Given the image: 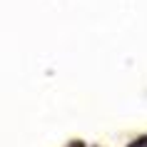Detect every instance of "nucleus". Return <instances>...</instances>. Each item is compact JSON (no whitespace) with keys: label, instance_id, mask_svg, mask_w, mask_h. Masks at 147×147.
I'll return each instance as SVG.
<instances>
[{"label":"nucleus","instance_id":"nucleus-1","mask_svg":"<svg viewBox=\"0 0 147 147\" xmlns=\"http://www.w3.org/2000/svg\"><path fill=\"white\" fill-rule=\"evenodd\" d=\"M130 147H147V135H142V137H137L135 142H132Z\"/></svg>","mask_w":147,"mask_h":147},{"label":"nucleus","instance_id":"nucleus-2","mask_svg":"<svg viewBox=\"0 0 147 147\" xmlns=\"http://www.w3.org/2000/svg\"><path fill=\"white\" fill-rule=\"evenodd\" d=\"M70 147H82V142H72V145H70Z\"/></svg>","mask_w":147,"mask_h":147}]
</instances>
